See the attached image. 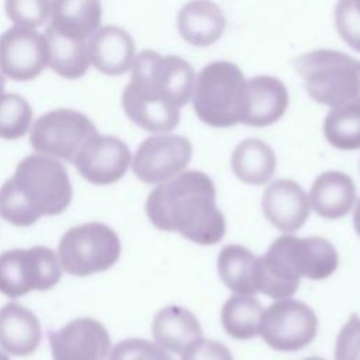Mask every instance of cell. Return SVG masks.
I'll return each mask as SVG.
<instances>
[{
  "label": "cell",
  "instance_id": "obj_1",
  "mask_svg": "<svg viewBox=\"0 0 360 360\" xmlns=\"http://www.w3.org/2000/svg\"><path fill=\"white\" fill-rule=\"evenodd\" d=\"M145 211L155 228L179 232L197 245H215L226 232L215 186L208 174L198 170H184L158 184L146 198Z\"/></svg>",
  "mask_w": 360,
  "mask_h": 360
},
{
  "label": "cell",
  "instance_id": "obj_2",
  "mask_svg": "<svg viewBox=\"0 0 360 360\" xmlns=\"http://www.w3.org/2000/svg\"><path fill=\"white\" fill-rule=\"evenodd\" d=\"M72 201L65 166L51 156L32 153L0 187V217L15 226H30L44 215L63 212Z\"/></svg>",
  "mask_w": 360,
  "mask_h": 360
},
{
  "label": "cell",
  "instance_id": "obj_3",
  "mask_svg": "<svg viewBox=\"0 0 360 360\" xmlns=\"http://www.w3.org/2000/svg\"><path fill=\"white\" fill-rule=\"evenodd\" d=\"M194 82V68L181 56L145 49L135 56L124 91L142 101L180 110L191 101Z\"/></svg>",
  "mask_w": 360,
  "mask_h": 360
},
{
  "label": "cell",
  "instance_id": "obj_4",
  "mask_svg": "<svg viewBox=\"0 0 360 360\" xmlns=\"http://www.w3.org/2000/svg\"><path fill=\"white\" fill-rule=\"evenodd\" d=\"M246 77L238 65L215 60L197 75L191 96L195 115L215 128L242 122L246 101Z\"/></svg>",
  "mask_w": 360,
  "mask_h": 360
},
{
  "label": "cell",
  "instance_id": "obj_5",
  "mask_svg": "<svg viewBox=\"0 0 360 360\" xmlns=\"http://www.w3.org/2000/svg\"><path fill=\"white\" fill-rule=\"evenodd\" d=\"M359 62L336 49H315L295 58L294 68L302 77L309 97L335 108L357 100Z\"/></svg>",
  "mask_w": 360,
  "mask_h": 360
},
{
  "label": "cell",
  "instance_id": "obj_6",
  "mask_svg": "<svg viewBox=\"0 0 360 360\" xmlns=\"http://www.w3.org/2000/svg\"><path fill=\"white\" fill-rule=\"evenodd\" d=\"M121 249L120 236L114 229L101 222H86L63 233L58 256L63 271L86 277L114 266Z\"/></svg>",
  "mask_w": 360,
  "mask_h": 360
},
{
  "label": "cell",
  "instance_id": "obj_7",
  "mask_svg": "<svg viewBox=\"0 0 360 360\" xmlns=\"http://www.w3.org/2000/svg\"><path fill=\"white\" fill-rule=\"evenodd\" d=\"M62 271L58 253L49 248L6 250L0 253V292L17 298L32 290H49L58 284Z\"/></svg>",
  "mask_w": 360,
  "mask_h": 360
},
{
  "label": "cell",
  "instance_id": "obj_8",
  "mask_svg": "<svg viewBox=\"0 0 360 360\" xmlns=\"http://www.w3.org/2000/svg\"><path fill=\"white\" fill-rule=\"evenodd\" d=\"M98 134L93 121L72 108L51 110L35 120L30 142L35 153L75 162L82 146Z\"/></svg>",
  "mask_w": 360,
  "mask_h": 360
},
{
  "label": "cell",
  "instance_id": "obj_9",
  "mask_svg": "<svg viewBox=\"0 0 360 360\" xmlns=\"http://www.w3.org/2000/svg\"><path fill=\"white\" fill-rule=\"evenodd\" d=\"M318 333V318L302 301L285 298L270 304L260 316L259 335L274 350L295 352L308 346Z\"/></svg>",
  "mask_w": 360,
  "mask_h": 360
},
{
  "label": "cell",
  "instance_id": "obj_10",
  "mask_svg": "<svg viewBox=\"0 0 360 360\" xmlns=\"http://www.w3.org/2000/svg\"><path fill=\"white\" fill-rule=\"evenodd\" d=\"M193 156L191 142L180 135L156 134L146 138L132 156L135 176L146 184H162L186 170Z\"/></svg>",
  "mask_w": 360,
  "mask_h": 360
},
{
  "label": "cell",
  "instance_id": "obj_11",
  "mask_svg": "<svg viewBox=\"0 0 360 360\" xmlns=\"http://www.w3.org/2000/svg\"><path fill=\"white\" fill-rule=\"evenodd\" d=\"M49 60L45 34L11 27L0 35V72L18 82L35 79Z\"/></svg>",
  "mask_w": 360,
  "mask_h": 360
},
{
  "label": "cell",
  "instance_id": "obj_12",
  "mask_svg": "<svg viewBox=\"0 0 360 360\" xmlns=\"http://www.w3.org/2000/svg\"><path fill=\"white\" fill-rule=\"evenodd\" d=\"M284 263L301 278L325 280L339 264V256L328 239L322 236L298 238L291 233L278 236L270 245Z\"/></svg>",
  "mask_w": 360,
  "mask_h": 360
},
{
  "label": "cell",
  "instance_id": "obj_13",
  "mask_svg": "<svg viewBox=\"0 0 360 360\" xmlns=\"http://www.w3.org/2000/svg\"><path fill=\"white\" fill-rule=\"evenodd\" d=\"M131 162L132 155L124 141L97 134L82 146L73 165L87 181L105 186L122 179Z\"/></svg>",
  "mask_w": 360,
  "mask_h": 360
},
{
  "label": "cell",
  "instance_id": "obj_14",
  "mask_svg": "<svg viewBox=\"0 0 360 360\" xmlns=\"http://www.w3.org/2000/svg\"><path fill=\"white\" fill-rule=\"evenodd\" d=\"M53 360H105L111 340L107 329L91 318H79L49 335Z\"/></svg>",
  "mask_w": 360,
  "mask_h": 360
},
{
  "label": "cell",
  "instance_id": "obj_15",
  "mask_svg": "<svg viewBox=\"0 0 360 360\" xmlns=\"http://www.w3.org/2000/svg\"><path fill=\"white\" fill-rule=\"evenodd\" d=\"M262 210L267 221L284 233L298 231L308 219V194L291 179H277L263 191Z\"/></svg>",
  "mask_w": 360,
  "mask_h": 360
},
{
  "label": "cell",
  "instance_id": "obj_16",
  "mask_svg": "<svg viewBox=\"0 0 360 360\" xmlns=\"http://www.w3.org/2000/svg\"><path fill=\"white\" fill-rule=\"evenodd\" d=\"M90 65L110 76L131 70L135 59V42L128 31L117 25L100 27L87 39Z\"/></svg>",
  "mask_w": 360,
  "mask_h": 360
},
{
  "label": "cell",
  "instance_id": "obj_17",
  "mask_svg": "<svg viewBox=\"0 0 360 360\" xmlns=\"http://www.w3.org/2000/svg\"><path fill=\"white\" fill-rule=\"evenodd\" d=\"M288 107L285 84L269 75H259L246 80V101L242 124L267 127L278 121Z\"/></svg>",
  "mask_w": 360,
  "mask_h": 360
},
{
  "label": "cell",
  "instance_id": "obj_18",
  "mask_svg": "<svg viewBox=\"0 0 360 360\" xmlns=\"http://www.w3.org/2000/svg\"><path fill=\"white\" fill-rule=\"evenodd\" d=\"M311 210L326 219H338L349 214L356 204V184L353 179L339 170L321 173L308 194Z\"/></svg>",
  "mask_w": 360,
  "mask_h": 360
},
{
  "label": "cell",
  "instance_id": "obj_19",
  "mask_svg": "<svg viewBox=\"0 0 360 360\" xmlns=\"http://www.w3.org/2000/svg\"><path fill=\"white\" fill-rule=\"evenodd\" d=\"M226 28L222 8L208 0H194L183 4L177 14V30L181 38L194 46H210Z\"/></svg>",
  "mask_w": 360,
  "mask_h": 360
},
{
  "label": "cell",
  "instance_id": "obj_20",
  "mask_svg": "<svg viewBox=\"0 0 360 360\" xmlns=\"http://www.w3.org/2000/svg\"><path fill=\"white\" fill-rule=\"evenodd\" d=\"M152 335L158 346L179 354L204 339L197 316L177 305H169L158 311L152 322Z\"/></svg>",
  "mask_w": 360,
  "mask_h": 360
},
{
  "label": "cell",
  "instance_id": "obj_21",
  "mask_svg": "<svg viewBox=\"0 0 360 360\" xmlns=\"http://www.w3.org/2000/svg\"><path fill=\"white\" fill-rule=\"evenodd\" d=\"M49 28L58 35L87 42L100 28L101 4L93 0H56L51 1Z\"/></svg>",
  "mask_w": 360,
  "mask_h": 360
},
{
  "label": "cell",
  "instance_id": "obj_22",
  "mask_svg": "<svg viewBox=\"0 0 360 360\" xmlns=\"http://www.w3.org/2000/svg\"><path fill=\"white\" fill-rule=\"evenodd\" d=\"M41 323L28 308L17 302L0 308V346L13 356L34 353L41 342Z\"/></svg>",
  "mask_w": 360,
  "mask_h": 360
},
{
  "label": "cell",
  "instance_id": "obj_23",
  "mask_svg": "<svg viewBox=\"0 0 360 360\" xmlns=\"http://www.w3.org/2000/svg\"><path fill=\"white\" fill-rule=\"evenodd\" d=\"M277 166V158L269 143L257 138L240 141L232 150L231 167L245 184L262 186L270 181Z\"/></svg>",
  "mask_w": 360,
  "mask_h": 360
},
{
  "label": "cell",
  "instance_id": "obj_24",
  "mask_svg": "<svg viewBox=\"0 0 360 360\" xmlns=\"http://www.w3.org/2000/svg\"><path fill=\"white\" fill-rule=\"evenodd\" d=\"M301 278L273 250L257 256L253 269V287L256 292L277 300L291 298L300 287Z\"/></svg>",
  "mask_w": 360,
  "mask_h": 360
},
{
  "label": "cell",
  "instance_id": "obj_25",
  "mask_svg": "<svg viewBox=\"0 0 360 360\" xmlns=\"http://www.w3.org/2000/svg\"><path fill=\"white\" fill-rule=\"evenodd\" d=\"M257 256L242 245L224 246L217 259V270L222 283L238 295L256 292L253 287V269Z\"/></svg>",
  "mask_w": 360,
  "mask_h": 360
},
{
  "label": "cell",
  "instance_id": "obj_26",
  "mask_svg": "<svg viewBox=\"0 0 360 360\" xmlns=\"http://www.w3.org/2000/svg\"><path fill=\"white\" fill-rule=\"evenodd\" d=\"M263 307L250 295H231L221 308V323L225 332L238 340H248L259 335Z\"/></svg>",
  "mask_w": 360,
  "mask_h": 360
},
{
  "label": "cell",
  "instance_id": "obj_27",
  "mask_svg": "<svg viewBox=\"0 0 360 360\" xmlns=\"http://www.w3.org/2000/svg\"><path fill=\"white\" fill-rule=\"evenodd\" d=\"M49 48L48 66L65 79H79L90 68L87 42L70 41L49 27L45 31Z\"/></svg>",
  "mask_w": 360,
  "mask_h": 360
},
{
  "label": "cell",
  "instance_id": "obj_28",
  "mask_svg": "<svg viewBox=\"0 0 360 360\" xmlns=\"http://www.w3.org/2000/svg\"><path fill=\"white\" fill-rule=\"evenodd\" d=\"M323 135L336 149H360V103L352 101L329 108L323 121Z\"/></svg>",
  "mask_w": 360,
  "mask_h": 360
},
{
  "label": "cell",
  "instance_id": "obj_29",
  "mask_svg": "<svg viewBox=\"0 0 360 360\" xmlns=\"http://www.w3.org/2000/svg\"><path fill=\"white\" fill-rule=\"evenodd\" d=\"M32 122L30 103L17 93L0 96V138L18 139L27 134Z\"/></svg>",
  "mask_w": 360,
  "mask_h": 360
},
{
  "label": "cell",
  "instance_id": "obj_30",
  "mask_svg": "<svg viewBox=\"0 0 360 360\" xmlns=\"http://www.w3.org/2000/svg\"><path fill=\"white\" fill-rule=\"evenodd\" d=\"M6 14L14 24L27 30H35L49 20L51 1L45 0H8L4 4Z\"/></svg>",
  "mask_w": 360,
  "mask_h": 360
},
{
  "label": "cell",
  "instance_id": "obj_31",
  "mask_svg": "<svg viewBox=\"0 0 360 360\" xmlns=\"http://www.w3.org/2000/svg\"><path fill=\"white\" fill-rule=\"evenodd\" d=\"M335 25L339 37L360 52V10L356 0H342L335 7Z\"/></svg>",
  "mask_w": 360,
  "mask_h": 360
},
{
  "label": "cell",
  "instance_id": "obj_32",
  "mask_svg": "<svg viewBox=\"0 0 360 360\" xmlns=\"http://www.w3.org/2000/svg\"><path fill=\"white\" fill-rule=\"evenodd\" d=\"M110 360H173L170 354L155 342L145 339H125L115 345Z\"/></svg>",
  "mask_w": 360,
  "mask_h": 360
},
{
  "label": "cell",
  "instance_id": "obj_33",
  "mask_svg": "<svg viewBox=\"0 0 360 360\" xmlns=\"http://www.w3.org/2000/svg\"><path fill=\"white\" fill-rule=\"evenodd\" d=\"M335 360H360V316L356 314L346 321L338 333Z\"/></svg>",
  "mask_w": 360,
  "mask_h": 360
},
{
  "label": "cell",
  "instance_id": "obj_34",
  "mask_svg": "<svg viewBox=\"0 0 360 360\" xmlns=\"http://www.w3.org/2000/svg\"><path fill=\"white\" fill-rule=\"evenodd\" d=\"M181 360H233V357L225 345L201 339L181 353Z\"/></svg>",
  "mask_w": 360,
  "mask_h": 360
},
{
  "label": "cell",
  "instance_id": "obj_35",
  "mask_svg": "<svg viewBox=\"0 0 360 360\" xmlns=\"http://www.w3.org/2000/svg\"><path fill=\"white\" fill-rule=\"evenodd\" d=\"M353 226L357 235L360 236V198L354 204V211H353Z\"/></svg>",
  "mask_w": 360,
  "mask_h": 360
},
{
  "label": "cell",
  "instance_id": "obj_36",
  "mask_svg": "<svg viewBox=\"0 0 360 360\" xmlns=\"http://www.w3.org/2000/svg\"><path fill=\"white\" fill-rule=\"evenodd\" d=\"M3 90H4V77L0 75V96L3 94Z\"/></svg>",
  "mask_w": 360,
  "mask_h": 360
},
{
  "label": "cell",
  "instance_id": "obj_37",
  "mask_svg": "<svg viewBox=\"0 0 360 360\" xmlns=\"http://www.w3.org/2000/svg\"><path fill=\"white\" fill-rule=\"evenodd\" d=\"M302 360H325V359L318 357V356H311V357H307V359H302Z\"/></svg>",
  "mask_w": 360,
  "mask_h": 360
},
{
  "label": "cell",
  "instance_id": "obj_38",
  "mask_svg": "<svg viewBox=\"0 0 360 360\" xmlns=\"http://www.w3.org/2000/svg\"><path fill=\"white\" fill-rule=\"evenodd\" d=\"M359 80H360V62H359ZM357 103H360V91H359V97H357V100H356Z\"/></svg>",
  "mask_w": 360,
  "mask_h": 360
},
{
  "label": "cell",
  "instance_id": "obj_39",
  "mask_svg": "<svg viewBox=\"0 0 360 360\" xmlns=\"http://www.w3.org/2000/svg\"><path fill=\"white\" fill-rule=\"evenodd\" d=\"M0 360H10V359H8L4 353H1V352H0Z\"/></svg>",
  "mask_w": 360,
  "mask_h": 360
},
{
  "label": "cell",
  "instance_id": "obj_40",
  "mask_svg": "<svg viewBox=\"0 0 360 360\" xmlns=\"http://www.w3.org/2000/svg\"><path fill=\"white\" fill-rule=\"evenodd\" d=\"M356 4H357V7H359V10H360V0H356Z\"/></svg>",
  "mask_w": 360,
  "mask_h": 360
}]
</instances>
